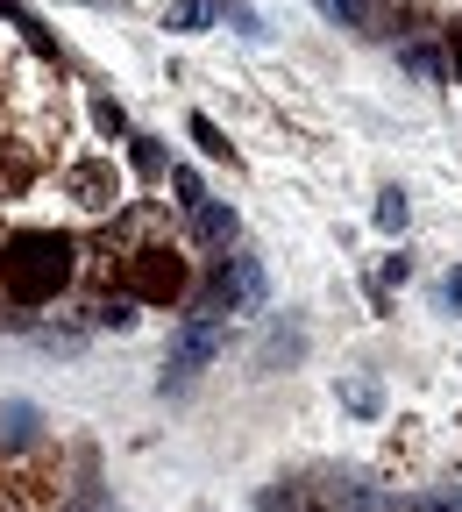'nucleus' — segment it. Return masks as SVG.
I'll return each mask as SVG.
<instances>
[{"label":"nucleus","mask_w":462,"mask_h":512,"mask_svg":"<svg viewBox=\"0 0 462 512\" xmlns=\"http://www.w3.org/2000/svg\"><path fill=\"white\" fill-rule=\"evenodd\" d=\"M121 292L128 299H178L185 292V264H178V249H164V242H143V249H121Z\"/></svg>","instance_id":"1"},{"label":"nucleus","mask_w":462,"mask_h":512,"mask_svg":"<svg viewBox=\"0 0 462 512\" xmlns=\"http://www.w3.org/2000/svg\"><path fill=\"white\" fill-rule=\"evenodd\" d=\"M221 342H228V320L214 313V306H200V313H185V328H178V349H171V384H185V377H200L214 356H221Z\"/></svg>","instance_id":"2"},{"label":"nucleus","mask_w":462,"mask_h":512,"mask_svg":"<svg viewBox=\"0 0 462 512\" xmlns=\"http://www.w3.org/2000/svg\"><path fill=\"white\" fill-rule=\"evenodd\" d=\"M200 306H214V313H256L263 306V264H256V256H228V264L214 271V292L200 299Z\"/></svg>","instance_id":"3"},{"label":"nucleus","mask_w":462,"mask_h":512,"mask_svg":"<svg viewBox=\"0 0 462 512\" xmlns=\"http://www.w3.org/2000/svg\"><path fill=\"white\" fill-rule=\"evenodd\" d=\"M192 221V249H228L235 242V207H200V214H185Z\"/></svg>","instance_id":"4"},{"label":"nucleus","mask_w":462,"mask_h":512,"mask_svg":"<svg viewBox=\"0 0 462 512\" xmlns=\"http://www.w3.org/2000/svg\"><path fill=\"white\" fill-rule=\"evenodd\" d=\"M406 72H413L420 86H448V57H441L434 43H406Z\"/></svg>","instance_id":"5"},{"label":"nucleus","mask_w":462,"mask_h":512,"mask_svg":"<svg viewBox=\"0 0 462 512\" xmlns=\"http://www.w3.org/2000/svg\"><path fill=\"white\" fill-rule=\"evenodd\" d=\"M36 441V406H0V448H29Z\"/></svg>","instance_id":"6"},{"label":"nucleus","mask_w":462,"mask_h":512,"mask_svg":"<svg viewBox=\"0 0 462 512\" xmlns=\"http://www.w3.org/2000/svg\"><path fill=\"white\" fill-rule=\"evenodd\" d=\"M320 15L342 22V29H370L377 22V0H320Z\"/></svg>","instance_id":"7"},{"label":"nucleus","mask_w":462,"mask_h":512,"mask_svg":"<svg viewBox=\"0 0 462 512\" xmlns=\"http://www.w3.org/2000/svg\"><path fill=\"white\" fill-rule=\"evenodd\" d=\"M335 505H342V512H413L406 498H384V491H342Z\"/></svg>","instance_id":"8"},{"label":"nucleus","mask_w":462,"mask_h":512,"mask_svg":"<svg viewBox=\"0 0 462 512\" xmlns=\"http://www.w3.org/2000/svg\"><path fill=\"white\" fill-rule=\"evenodd\" d=\"M171 192H178V214H200L207 192H200V171H171Z\"/></svg>","instance_id":"9"},{"label":"nucleus","mask_w":462,"mask_h":512,"mask_svg":"<svg viewBox=\"0 0 462 512\" xmlns=\"http://www.w3.org/2000/svg\"><path fill=\"white\" fill-rule=\"evenodd\" d=\"M192 143H200V150H207V157H235V143H228V136H221V128H214V121H207V114H192Z\"/></svg>","instance_id":"10"},{"label":"nucleus","mask_w":462,"mask_h":512,"mask_svg":"<svg viewBox=\"0 0 462 512\" xmlns=\"http://www.w3.org/2000/svg\"><path fill=\"white\" fill-rule=\"evenodd\" d=\"M377 228H384V235L406 228V192H384V200H377Z\"/></svg>","instance_id":"11"},{"label":"nucleus","mask_w":462,"mask_h":512,"mask_svg":"<svg viewBox=\"0 0 462 512\" xmlns=\"http://www.w3.org/2000/svg\"><path fill=\"white\" fill-rule=\"evenodd\" d=\"M207 15H214V0H178V8H171V29H207Z\"/></svg>","instance_id":"12"},{"label":"nucleus","mask_w":462,"mask_h":512,"mask_svg":"<svg viewBox=\"0 0 462 512\" xmlns=\"http://www.w3.org/2000/svg\"><path fill=\"white\" fill-rule=\"evenodd\" d=\"M342 399H349L356 413H377V406H384V392H377V384H370V377H363V384H342Z\"/></svg>","instance_id":"13"},{"label":"nucleus","mask_w":462,"mask_h":512,"mask_svg":"<svg viewBox=\"0 0 462 512\" xmlns=\"http://www.w3.org/2000/svg\"><path fill=\"white\" fill-rule=\"evenodd\" d=\"M128 157H136V171H143V178H157V171H164V157H157V150H150L143 136H136V143H128Z\"/></svg>","instance_id":"14"},{"label":"nucleus","mask_w":462,"mask_h":512,"mask_svg":"<svg viewBox=\"0 0 462 512\" xmlns=\"http://www.w3.org/2000/svg\"><path fill=\"white\" fill-rule=\"evenodd\" d=\"M413 512H462V491H441V498H420Z\"/></svg>","instance_id":"15"},{"label":"nucleus","mask_w":462,"mask_h":512,"mask_svg":"<svg viewBox=\"0 0 462 512\" xmlns=\"http://www.w3.org/2000/svg\"><path fill=\"white\" fill-rule=\"evenodd\" d=\"M448 43H455V72H462V22H455V36H448Z\"/></svg>","instance_id":"16"},{"label":"nucleus","mask_w":462,"mask_h":512,"mask_svg":"<svg viewBox=\"0 0 462 512\" xmlns=\"http://www.w3.org/2000/svg\"><path fill=\"white\" fill-rule=\"evenodd\" d=\"M0 512H15V505H8V491H0Z\"/></svg>","instance_id":"17"}]
</instances>
